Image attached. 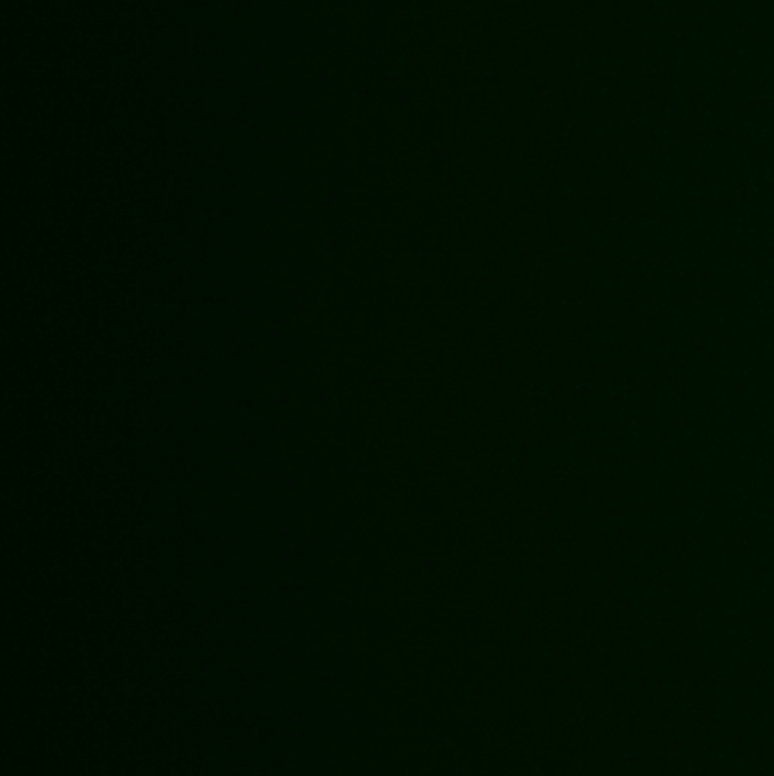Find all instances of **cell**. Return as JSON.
<instances>
[]
</instances>
